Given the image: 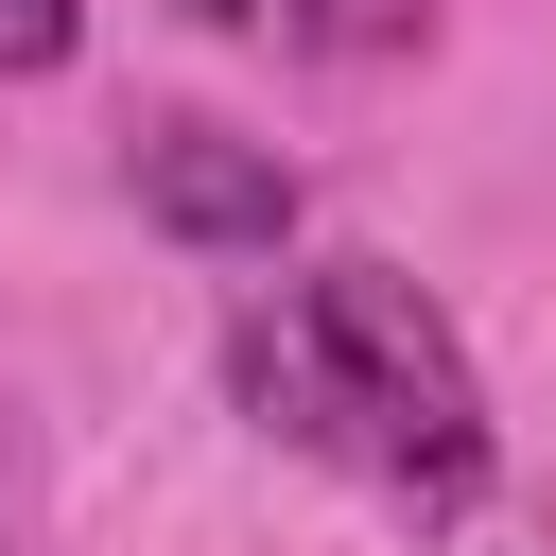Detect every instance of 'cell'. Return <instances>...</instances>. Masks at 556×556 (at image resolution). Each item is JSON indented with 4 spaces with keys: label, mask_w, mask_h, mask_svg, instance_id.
I'll list each match as a JSON object with an SVG mask.
<instances>
[{
    "label": "cell",
    "mask_w": 556,
    "mask_h": 556,
    "mask_svg": "<svg viewBox=\"0 0 556 556\" xmlns=\"http://www.w3.org/2000/svg\"><path fill=\"white\" fill-rule=\"evenodd\" d=\"M174 17H191V35H261V0H174Z\"/></svg>",
    "instance_id": "8992f818"
},
{
    "label": "cell",
    "mask_w": 556,
    "mask_h": 556,
    "mask_svg": "<svg viewBox=\"0 0 556 556\" xmlns=\"http://www.w3.org/2000/svg\"><path fill=\"white\" fill-rule=\"evenodd\" d=\"M295 52H330V70H382V52H417L434 35V0H261Z\"/></svg>",
    "instance_id": "277c9868"
},
{
    "label": "cell",
    "mask_w": 556,
    "mask_h": 556,
    "mask_svg": "<svg viewBox=\"0 0 556 556\" xmlns=\"http://www.w3.org/2000/svg\"><path fill=\"white\" fill-rule=\"evenodd\" d=\"M122 174H139V226L191 243V261H278L295 243V156L243 139V122H208V104H156L122 139Z\"/></svg>",
    "instance_id": "7a4b0ae2"
},
{
    "label": "cell",
    "mask_w": 556,
    "mask_h": 556,
    "mask_svg": "<svg viewBox=\"0 0 556 556\" xmlns=\"http://www.w3.org/2000/svg\"><path fill=\"white\" fill-rule=\"evenodd\" d=\"M295 330H313V382H330V452H365L400 504H469L486 486V382H469L452 313L400 261H313Z\"/></svg>",
    "instance_id": "6da1fadb"
},
{
    "label": "cell",
    "mask_w": 556,
    "mask_h": 556,
    "mask_svg": "<svg viewBox=\"0 0 556 556\" xmlns=\"http://www.w3.org/2000/svg\"><path fill=\"white\" fill-rule=\"evenodd\" d=\"M226 382H243V417H261V434L330 452V382H313V330H295V313H243V330H226Z\"/></svg>",
    "instance_id": "3957f363"
},
{
    "label": "cell",
    "mask_w": 556,
    "mask_h": 556,
    "mask_svg": "<svg viewBox=\"0 0 556 556\" xmlns=\"http://www.w3.org/2000/svg\"><path fill=\"white\" fill-rule=\"evenodd\" d=\"M87 52V0H0V70L35 87V70H70Z\"/></svg>",
    "instance_id": "5b68a950"
}]
</instances>
